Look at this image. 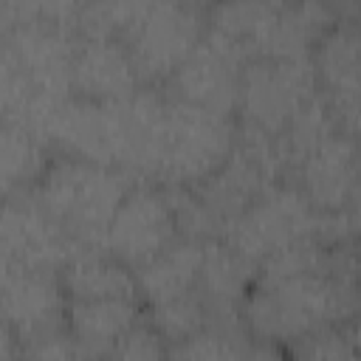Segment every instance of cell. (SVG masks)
<instances>
[{"instance_id": "obj_12", "label": "cell", "mask_w": 361, "mask_h": 361, "mask_svg": "<svg viewBox=\"0 0 361 361\" xmlns=\"http://www.w3.org/2000/svg\"><path fill=\"white\" fill-rule=\"evenodd\" d=\"M56 152L124 169V116L121 102H87L71 96L48 124Z\"/></svg>"}, {"instance_id": "obj_20", "label": "cell", "mask_w": 361, "mask_h": 361, "mask_svg": "<svg viewBox=\"0 0 361 361\" xmlns=\"http://www.w3.org/2000/svg\"><path fill=\"white\" fill-rule=\"evenodd\" d=\"M56 149L54 144L37 133L28 124L6 121L0 127V178H3V192L6 195H20L28 192L48 164L54 161Z\"/></svg>"}, {"instance_id": "obj_27", "label": "cell", "mask_w": 361, "mask_h": 361, "mask_svg": "<svg viewBox=\"0 0 361 361\" xmlns=\"http://www.w3.org/2000/svg\"><path fill=\"white\" fill-rule=\"evenodd\" d=\"M169 3H183V6H195V8H206V11H209V6H212L214 0H169Z\"/></svg>"}, {"instance_id": "obj_25", "label": "cell", "mask_w": 361, "mask_h": 361, "mask_svg": "<svg viewBox=\"0 0 361 361\" xmlns=\"http://www.w3.org/2000/svg\"><path fill=\"white\" fill-rule=\"evenodd\" d=\"M344 220H347V228H350V234L355 240L361 234V164H358V172H355V180H353L350 200L344 206Z\"/></svg>"}, {"instance_id": "obj_28", "label": "cell", "mask_w": 361, "mask_h": 361, "mask_svg": "<svg viewBox=\"0 0 361 361\" xmlns=\"http://www.w3.org/2000/svg\"><path fill=\"white\" fill-rule=\"evenodd\" d=\"M353 245H355V254H358V262H361V234L355 237V243H353Z\"/></svg>"}, {"instance_id": "obj_16", "label": "cell", "mask_w": 361, "mask_h": 361, "mask_svg": "<svg viewBox=\"0 0 361 361\" xmlns=\"http://www.w3.org/2000/svg\"><path fill=\"white\" fill-rule=\"evenodd\" d=\"M141 296L68 299V333L82 358H110L113 347L141 319Z\"/></svg>"}, {"instance_id": "obj_4", "label": "cell", "mask_w": 361, "mask_h": 361, "mask_svg": "<svg viewBox=\"0 0 361 361\" xmlns=\"http://www.w3.org/2000/svg\"><path fill=\"white\" fill-rule=\"evenodd\" d=\"M223 240L259 268L268 257L302 240L350 243L353 234L344 214H324L293 180H276L248 203V209L226 228Z\"/></svg>"}, {"instance_id": "obj_24", "label": "cell", "mask_w": 361, "mask_h": 361, "mask_svg": "<svg viewBox=\"0 0 361 361\" xmlns=\"http://www.w3.org/2000/svg\"><path fill=\"white\" fill-rule=\"evenodd\" d=\"M158 355H169V344L147 313L133 330L121 336V341L110 353V358H158Z\"/></svg>"}, {"instance_id": "obj_3", "label": "cell", "mask_w": 361, "mask_h": 361, "mask_svg": "<svg viewBox=\"0 0 361 361\" xmlns=\"http://www.w3.org/2000/svg\"><path fill=\"white\" fill-rule=\"evenodd\" d=\"M135 180L121 166L56 152L28 195L79 248H102L107 226Z\"/></svg>"}, {"instance_id": "obj_13", "label": "cell", "mask_w": 361, "mask_h": 361, "mask_svg": "<svg viewBox=\"0 0 361 361\" xmlns=\"http://www.w3.org/2000/svg\"><path fill=\"white\" fill-rule=\"evenodd\" d=\"M147 87L138 68L118 37L76 34L71 59V90L87 102H124Z\"/></svg>"}, {"instance_id": "obj_23", "label": "cell", "mask_w": 361, "mask_h": 361, "mask_svg": "<svg viewBox=\"0 0 361 361\" xmlns=\"http://www.w3.org/2000/svg\"><path fill=\"white\" fill-rule=\"evenodd\" d=\"M285 353L299 355V358H358V350H355V341H353L347 324L322 327V330L293 341Z\"/></svg>"}, {"instance_id": "obj_11", "label": "cell", "mask_w": 361, "mask_h": 361, "mask_svg": "<svg viewBox=\"0 0 361 361\" xmlns=\"http://www.w3.org/2000/svg\"><path fill=\"white\" fill-rule=\"evenodd\" d=\"M79 245L65 228L28 195H6L3 226H0V257L3 265L23 268H56L71 259Z\"/></svg>"}, {"instance_id": "obj_10", "label": "cell", "mask_w": 361, "mask_h": 361, "mask_svg": "<svg viewBox=\"0 0 361 361\" xmlns=\"http://www.w3.org/2000/svg\"><path fill=\"white\" fill-rule=\"evenodd\" d=\"M245 56L206 28V37L197 42V48L183 59V65L161 85V90L172 99L237 116V99H240V82Z\"/></svg>"}, {"instance_id": "obj_6", "label": "cell", "mask_w": 361, "mask_h": 361, "mask_svg": "<svg viewBox=\"0 0 361 361\" xmlns=\"http://www.w3.org/2000/svg\"><path fill=\"white\" fill-rule=\"evenodd\" d=\"M206 28V8L144 0L118 39L127 45L141 82L147 87H161L197 48Z\"/></svg>"}, {"instance_id": "obj_18", "label": "cell", "mask_w": 361, "mask_h": 361, "mask_svg": "<svg viewBox=\"0 0 361 361\" xmlns=\"http://www.w3.org/2000/svg\"><path fill=\"white\" fill-rule=\"evenodd\" d=\"M203 243L197 237H180L152 259L135 268L138 293L147 305H158L189 290H197L200 265H203Z\"/></svg>"}, {"instance_id": "obj_2", "label": "cell", "mask_w": 361, "mask_h": 361, "mask_svg": "<svg viewBox=\"0 0 361 361\" xmlns=\"http://www.w3.org/2000/svg\"><path fill=\"white\" fill-rule=\"evenodd\" d=\"M206 23L248 62L299 59L313 54L336 14L327 0H214Z\"/></svg>"}, {"instance_id": "obj_26", "label": "cell", "mask_w": 361, "mask_h": 361, "mask_svg": "<svg viewBox=\"0 0 361 361\" xmlns=\"http://www.w3.org/2000/svg\"><path fill=\"white\" fill-rule=\"evenodd\" d=\"M347 327H350V336H353L355 350H358V355H361V307H358V310H355V316L347 322Z\"/></svg>"}, {"instance_id": "obj_14", "label": "cell", "mask_w": 361, "mask_h": 361, "mask_svg": "<svg viewBox=\"0 0 361 361\" xmlns=\"http://www.w3.org/2000/svg\"><path fill=\"white\" fill-rule=\"evenodd\" d=\"M361 164V141L341 127L324 135L293 169V180L305 197L324 214H344L353 180Z\"/></svg>"}, {"instance_id": "obj_8", "label": "cell", "mask_w": 361, "mask_h": 361, "mask_svg": "<svg viewBox=\"0 0 361 361\" xmlns=\"http://www.w3.org/2000/svg\"><path fill=\"white\" fill-rule=\"evenodd\" d=\"M180 237V223L166 189L152 180H135L116 209L102 248L135 271Z\"/></svg>"}, {"instance_id": "obj_15", "label": "cell", "mask_w": 361, "mask_h": 361, "mask_svg": "<svg viewBox=\"0 0 361 361\" xmlns=\"http://www.w3.org/2000/svg\"><path fill=\"white\" fill-rule=\"evenodd\" d=\"M319 93L327 99L336 121L361 104V25L336 23L310 54Z\"/></svg>"}, {"instance_id": "obj_9", "label": "cell", "mask_w": 361, "mask_h": 361, "mask_svg": "<svg viewBox=\"0 0 361 361\" xmlns=\"http://www.w3.org/2000/svg\"><path fill=\"white\" fill-rule=\"evenodd\" d=\"M3 330L25 344L68 330V290L56 268L3 265Z\"/></svg>"}, {"instance_id": "obj_7", "label": "cell", "mask_w": 361, "mask_h": 361, "mask_svg": "<svg viewBox=\"0 0 361 361\" xmlns=\"http://www.w3.org/2000/svg\"><path fill=\"white\" fill-rule=\"evenodd\" d=\"M316 93L319 85L310 56L251 59L243 68L237 124L265 135H279Z\"/></svg>"}, {"instance_id": "obj_19", "label": "cell", "mask_w": 361, "mask_h": 361, "mask_svg": "<svg viewBox=\"0 0 361 361\" xmlns=\"http://www.w3.org/2000/svg\"><path fill=\"white\" fill-rule=\"evenodd\" d=\"M59 274L68 299L141 296L135 271L104 248H76Z\"/></svg>"}, {"instance_id": "obj_1", "label": "cell", "mask_w": 361, "mask_h": 361, "mask_svg": "<svg viewBox=\"0 0 361 361\" xmlns=\"http://www.w3.org/2000/svg\"><path fill=\"white\" fill-rule=\"evenodd\" d=\"M358 307L361 262L355 245L344 243L333 262L322 268L257 274L240 316L259 344L288 350L293 341L322 327L347 324Z\"/></svg>"}, {"instance_id": "obj_17", "label": "cell", "mask_w": 361, "mask_h": 361, "mask_svg": "<svg viewBox=\"0 0 361 361\" xmlns=\"http://www.w3.org/2000/svg\"><path fill=\"white\" fill-rule=\"evenodd\" d=\"M257 265L231 248L223 237L203 243V265L197 290L209 307V322H243V299L257 279Z\"/></svg>"}, {"instance_id": "obj_21", "label": "cell", "mask_w": 361, "mask_h": 361, "mask_svg": "<svg viewBox=\"0 0 361 361\" xmlns=\"http://www.w3.org/2000/svg\"><path fill=\"white\" fill-rule=\"evenodd\" d=\"M147 316L158 327V333L166 338L169 347L192 338L212 319L200 290H189L183 296H175V299H166L158 305H147Z\"/></svg>"}, {"instance_id": "obj_22", "label": "cell", "mask_w": 361, "mask_h": 361, "mask_svg": "<svg viewBox=\"0 0 361 361\" xmlns=\"http://www.w3.org/2000/svg\"><path fill=\"white\" fill-rule=\"evenodd\" d=\"M3 31L14 25H62L73 28L82 17L85 0H0Z\"/></svg>"}, {"instance_id": "obj_5", "label": "cell", "mask_w": 361, "mask_h": 361, "mask_svg": "<svg viewBox=\"0 0 361 361\" xmlns=\"http://www.w3.org/2000/svg\"><path fill=\"white\" fill-rule=\"evenodd\" d=\"M237 144V116L166 96L152 183L195 186L217 172Z\"/></svg>"}]
</instances>
